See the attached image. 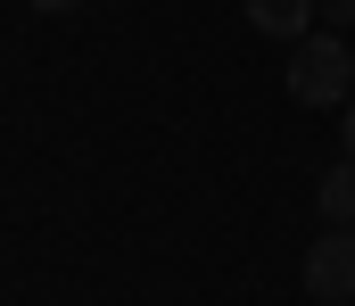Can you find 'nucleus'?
I'll use <instances>...</instances> for the list:
<instances>
[{
    "label": "nucleus",
    "instance_id": "obj_1",
    "mask_svg": "<svg viewBox=\"0 0 355 306\" xmlns=\"http://www.w3.org/2000/svg\"><path fill=\"white\" fill-rule=\"evenodd\" d=\"M289 100H297V108H347L355 100V58H347L339 33L289 42Z\"/></svg>",
    "mask_w": 355,
    "mask_h": 306
},
{
    "label": "nucleus",
    "instance_id": "obj_5",
    "mask_svg": "<svg viewBox=\"0 0 355 306\" xmlns=\"http://www.w3.org/2000/svg\"><path fill=\"white\" fill-rule=\"evenodd\" d=\"M314 17H322V25L339 33V25H355V0H314Z\"/></svg>",
    "mask_w": 355,
    "mask_h": 306
},
{
    "label": "nucleus",
    "instance_id": "obj_6",
    "mask_svg": "<svg viewBox=\"0 0 355 306\" xmlns=\"http://www.w3.org/2000/svg\"><path fill=\"white\" fill-rule=\"evenodd\" d=\"M33 8H50V17H67V8H83V0H33Z\"/></svg>",
    "mask_w": 355,
    "mask_h": 306
},
{
    "label": "nucleus",
    "instance_id": "obj_7",
    "mask_svg": "<svg viewBox=\"0 0 355 306\" xmlns=\"http://www.w3.org/2000/svg\"><path fill=\"white\" fill-rule=\"evenodd\" d=\"M339 141H347V158H355V100H347V133H339Z\"/></svg>",
    "mask_w": 355,
    "mask_h": 306
},
{
    "label": "nucleus",
    "instance_id": "obj_3",
    "mask_svg": "<svg viewBox=\"0 0 355 306\" xmlns=\"http://www.w3.org/2000/svg\"><path fill=\"white\" fill-rule=\"evenodd\" d=\"M248 8V25L272 33V42H306V25H314V0H240Z\"/></svg>",
    "mask_w": 355,
    "mask_h": 306
},
{
    "label": "nucleus",
    "instance_id": "obj_4",
    "mask_svg": "<svg viewBox=\"0 0 355 306\" xmlns=\"http://www.w3.org/2000/svg\"><path fill=\"white\" fill-rule=\"evenodd\" d=\"M314 207H322V223H339V232L355 223V158H339V166L322 174V191H314Z\"/></svg>",
    "mask_w": 355,
    "mask_h": 306
},
{
    "label": "nucleus",
    "instance_id": "obj_2",
    "mask_svg": "<svg viewBox=\"0 0 355 306\" xmlns=\"http://www.w3.org/2000/svg\"><path fill=\"white\" fill-rule=\"evenodd\" d=\"M306 290H314L322 306H347L355 298V223H347V232L331 223V232L306 248Z\"/></svg>",
    "mask_w": 355,
    "mask_h": 306
}]
</instances>
